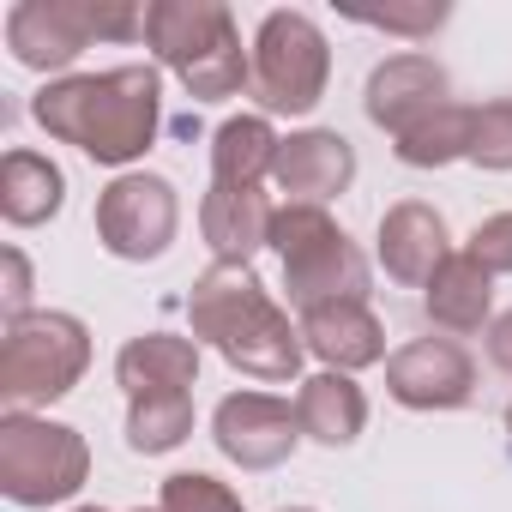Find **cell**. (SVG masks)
<instances>
[{"mask_svg": "<svg viewBox=\"0 0 512 512\" xmlns=\"http://www.w3.org/2000/svg\"><path fill=\"white\" fill-rule=\"evenodd\" d=\"M278 145L284 139L272 133L266 115H235V121H223L217 139H211V181L217 187H260L272 175V163H278Z\"/></svg>", "mask_w": 512, "mask_h": 512, "instance_id": "obj_21", "label": "cell"}, {"mask_svg": "<svg viewBox=\"0 0 512 512\" xmlns=\"http://www.w3.org/2000/svg\"><path fill=\"white\" fill-rule=\"evenodd\" d=\"M272 181H278V193H290V205L338 199V193L356 181V151H350V139H344V133H332V127L290 133V139L278 145Z\"/></svg>", "mask_w": 512, "mask_h": 512, "instance_id": "obj_13", "label": "cell"}, {"mask_svg": "<svg viewBox=\"0 0 512 512\" xmlns=\"http://www.w3.org/2000/svg\"><path fill=\"white\" fill-rule=\"evenodd\" d=\"M157 512H241V494H235V488H223V482H217V476H205V470H181V476H169V482H163Z\"/></svg>", "mask_w": 512, "mask_h": 512, "instance_id": "obj_24", "label": "cell"}, {"mask_svg": "<svg viewBox=\"0 0 512 512\" xmlns=\"http://www.w3.org/2000/svg\"><path fill=\"white\" fill-rule=\"evenodd\" d=\"M464 253H470V260H476L488 278H506V272H512V211H494V217H482Z\"/></svg>", "mask_w": 512, "mask_h": 512, "instance_id": "obj_26", "label": "cell"}, {"mask_svg": "<svg viewBox=\"0 0 512 512\" xmlns=\"http://www.w3.org/2000/svg\"><path fill=\"white\" fill-rule=\"evenodd\" d=\"M97 37L133 43L145 37V13L127 7V0H19L7 13V49L31 73L73 67Z\"/></svg>", "mask_w": 512, "mask_h": 512, "instance_id": "obj_6", "label": "cell"}, {"mask_svg": "<svg viewBox=\"0 0 512 512\" xmlns=\"http://www.w3.org/2000/svg\"><path fill=\"white\" fill-rule=\"evenodd\" d=\"M452 260V241H446V217L422 199H404L380 217V266L386 278L428 290V278Z\"/></svg>", "mask_w": 512, "mask_h": 512, "instance_id": "obj_14", "label": "cell"}, {"mask_svg": "<svg viewBox=\"0 0 512 512\" xmlns=\"http://www.w3.org/2000/svg\"><path fill=\"white\" fill-rule=\"evenodd\" d=\"M139 512H145V506H139Z\"/></svg>", "mask_w": 512, "mask_h": 512, "instance_id": "obj_33", "label": "cell"}, {"mask_svg": "<svg viewBox=\"0 0 512 512\" xmlns=\"http://www.w3.org/2000/svg\"><path fill=\"white\" fill-rule=\"evenodd\" d=\"M187 434H193V398H187V392L133 398V410H127V446H133V452L157 458V452H175Z\"/></svg>", "mask_w": 512, "mask_h": 512, "instance_id": "obj_23", "label": "cell"}, {"mask_svg": "<svg viewBox=\"0 0 512 512\" xmlns=\"http://www.w3.org/2000/svg\"><path fill=\"white\" fill-rule=\"evenodd\" d=\"M470 163H476V169H512V103H488V109H476Z\"/></svg>", "mask_w": 512, "mask_h": 512, "instance_id": "obj_25", "label": "cell"}, {"mask_svg": "<svg viewBox=\"0 0 512 512\" xmlns=\"http://www.w3.org/2000/svg\"><path fill=\"white\" fill-rule=\"evenodd\" d=\"M272 247L284 260V290L302 314L332 308V302H368V260L362 247L320 211V205H284L272 217Z\"/></svg>", "mask_w": 512, "mask_h": 512, "instance_id": "obj_4", "label": "cell"}, {"mask_svg": "<svg viewBox=\"0 0 512 512\" xmlns=\"http://www.w3.org/2000/svg\"><path fill=\"white\" fill-rule=\"evenodd\" d=\"M91 368V332L73 314H25L7 326V344H0V404L13 410H37L67 398Z\"/></svg>", "mask_w": 512, "mask_h": 512, "instance_id": "obj_5", "label": "cell"}, {"mask_svg": "<svg viewBox=\"0 0 512 512\" xmlns=\"http://www.w3.org/2000/svg\"><path fill=\"white\" fill-rule=\"evenodd\" d=\"M181 229V199L163 175H145V169H127L103 187L97 199V241L115 253V260H163L169 241Z\"/></svg>", "mask_w": 512, "mask_h": 512, "instance_id": "obj_9", "label": "cell"}, {"mask_svg": "<svg viewBox=\"0 0 512 512\" xmlns=\"http://www.w3.org/2000/svg\"><path fill=\"white\" fill-rule=\"evenodd\" d=\"M278 512H314V506H278Z\"/></svg>", "mask_w": 512, "mask_h": 512, "instance_id": "obj_30", "label": "cell"}, {"mask_svg": "<svg viewBox=\"0 0 512 512\" xmlns=\"http://www.w3.org/2000/svg\"><path fill=\"white\" fill-rule=\"evenodd\" d=\"M67 199V175L37 157V151H7L0 157V211H7L13 229H37L61 211Z\"/></svg>", "mask_w": 512, "mask_h": 512, "instance_id": "obj_20", "label": "cell"}, {"mask_svg": "<svg viewBox=\"0 0 512 512\" xmlns=\"http://www.w3.org/2000/svg\"><path fill=\"white\" fill-rule=\"evenodd\" d=\"M350 19H362V25H374V31H398V37H434V31L446 25V7H440V0H434V7H386V13L356 7Z\"/></svg>", "mask_w": 512, "mask_h": 512, "instance_id": "obj_27", "label": "cell"}, {"mask_svg": "<svg viewBox=\"0 0 512 512\" xmlns=\"http://www.w3.org/2000/svg\"><path fill=\"white\" fill-rule=\"evenodd\" d=\"M31 115L49 139L79 145L91 163L127 169L157 145L163 127V85L157 67H109V73H73L49 79L31 97Z\"/></svg>", "mask_w": 512, "mask_h": 512, "instance_id": "obj_1", "label": "cell"}, {"mask_svg": "<svg viewBox=\"0 0 512 512\" xmlns=\"http://www.w3.org/2000/svg\"><path fill=\"white\" fill-rule=\"evenodd\" d=\"M470 133H476V109L446 103V109H434L428 121H416L410 133H398L392 151H398V163H410V169H446V163L470 157Z\"/></svg>", "mask_w": 512, "mask_h": 512, "instance_id": "obj_22", "label": "cell"}, {"mask_svg": "<svg viewBox=\"0 0 512 512\" xmlns=\"http://www.w3.org/2000/svg\"><path fill=\"white\" fill-rule=\"evenodd\" d=\"M211 440L241 470H278L302 440V416L272 392H229L211 416Z\"/></svg>", "mask_w": 512, "mask_h": 512, "instance_id": "obj_10", "label": "cell"}, {"mask_svg": "<svg viewBox=\"0 0 512 512\" xmlns=\"http://www.w3.org/2000/svg\"><path fill=\"white\" fill-rule=\"evenodd\" d=\"M91 476V446L79 428L49 416H0V494L13 506H55L73 500Z\"/></svg>", "mask_w": 512, "mask_h": 512, "instance_id": "obj_7", "label": "cell"}, {"mask_svg": "<svg viewBox=\"0 0 512 512\" xmlns=\"http://www.w3.org/2000/svg\"><path fill=\"white\" fill-rule=\"evenodd\" d=\"M362 103H368V121L398 139V133H410L416 121H428L434 109L452 103V79L428 55H392V61H380L368 73V97Z\"/></svg>", "mask_w": 512, "mask_h": 512, "instance_id": "obj_12", "label": "cell"}, {"mask_svg": "<svg viewBox=\"0 0 512 512\" xmlns=\"http://www.w3.org/2000/svg\"><path fill=\"white\" fill-rule=\"evenodd\" d=\"M79 512H103V506H79Z\"/></svg>", "mask_w": 512, "mask_h": 512, "instance_id": "obj_32", "label": "cell"}, {"mask_svg": "<svg viewBox=\"0 0 512 512\" xmlns=\"http://www.w3.org/2000/svg\"><path fill=\"white\" fill-rule=\"evenodd\" d=\"M488 308H494V278L470 260V253H452V260L428 278V290H422V314L440 332H452V338L482 332L488 326Z\"/></svg>", "mask_w": 512, "mask_h": 512, "instance_id": "obj_18", "label": "cell"}, {"mask_svg": "<svg viewBox=\"0 0 512 512\" xmlns=\"http://www.w3.org/2000/svg\"><path fill=\"white\" fill-rule=\"evenodd\" d=\"M386 392L404 410H464L476 398V362L452 338H416L386 356Z\"/></svg>", "mask_w": 512, "mask_h": 512, "instance_id": "obj_11", "label": "cell"}, {"mask_svg": "<svg viewBox=\"0 0 512 512\" xmlns=\"http://www.w3.org/2000/svg\"><path fill=\"white\" fill-rule=\"evenodd\" d=\"M0 272H7V284H0V308H7V326H13V320L31 314V260L19 247H7V253H0Z\"/></svg>", "mask_w": 512, "mask_h": 512, "instance_id": "obj_28", "label": "cell"}, {"mask_svg": "<svg viewBox=\"0 0 512 512\" xmlns=\"http://www.w3.org/2000/svg\"><path fill=\"white\" fill-rule=\"evenodd\" d=\"M488 356H494V368H500V374H512V314L488 320Z\"/></svg>", "mask_w": 512, "mask_h": 512, "instance_id": "obj_29", "label": "cell"}, {"mask_svg": "<svg viewBox=\"0 0 512 512\" xmlns=\"http://www.w3.org/2000/svg\"><path fill=\"white\" fill-rule=\"evenodd\" d=\"M506 434H512V404H506Z\"/></svg>", "mask_w": 512, "mask_h": 512, "instance_id": "obj_31", "label": "cell"}, {"mask_svg": "<svg viewBox=\"0 0 512 512\" xmlns=\"http://www.w3.org/2000/svg\"><path fill=\"white\" fill-rule=\"evenodd\" d=\"M145 43L199 103H223L241 85H253V55L241 49V31L223 0H151Z\"/></svg>", "mask_w": 512, "mask_h": 512, "instance_id": "obj_3", "label": "cell"}, {"mask_svg": "<svg viewBox=\"0 0 512 512\" xmlns=\"http://www.w3.org/2000/svg\"><path fill=\"white\" fill-rule=\"evenodd\" d=\"M302 344L338 368V374H356V368H374L386 356V332L374 320L368 302H332V308H314L302 314Z\"/></svg>", "mask_w": 512, "mask_h": 512, "instance_id": "obj_16", "label": "cell"}, {"mask_svg": "<svg viewBox=\"0 0 512 512\" xmlns=\"http://www.w3.org/2000/svg\"><path fill=\"white\" fill-rule=\"evenodd\" d=\"M193 338H205L229 368L253 380H296L302 374V326L266 296V284L253 278V266H211L193 296H187Z\"/></svg>", "mask_w": 512, "mask_h": 512, "instance_id": "obj_2", "label": "cell"}, {"mask_svg": "<svg viewBox=\"0 0 512 512\" xmlns=\"http://www.w3.org/2000/svg\"><path fill=\"white\" fill-rule=\"evenodd\" d=\"M326 79H332L326 31L296 7L266 13L260 37H253V85H247L260 97V109L266 115H308L326 97Z\"/></svg>", "mask_w": 512, "mask_h": 512, "instance_id": "obj_8", "label": "cell"}, {"mask_svg": "<svg viewBox=\"0 0 512 512\" xmlns=\"http://www.w3.org/2000/svg\"><path fill=\"white\" fill-rule=\"evenodd\" d=\"M115 380L127 398H157V392H187L199 380V344L175 332H145L115 356Z\"/></svg>", "mask_w": 512, "mask_h": 512, "instance_id": "obj_17", "label": "cell"}, {"mask_svg": "<svg viewBox=\"0 0 512 512\" xmlns=\"http://www.w3.org/2000/svg\"><path fill=\"white\" fill-rule=\"evenodd\" d=\"M296 416H302V434L320 440V446H356V434L368 428V398L350 374L326 368L314 380H302L296 392Z\"/></svg>", "mask_w": 512, "mask_h": 512, "instance_id": "obj_19", "label": "cell"}, {"mask_svg": "<svg viewBox=\"0 0 512 512\" xmlns=\"http://www.w3.org/2000/svg\"><path fill=\"white\" fill-rule=\"evenodd\" d=\"M272 199L260 187H217L205 193L199 205V229H205V247L217 253V266H247L260 247H272Z\"/></svg>", "mask_w": 512, "mask_h": 512, "instance_id": "obj_15", "label": "cell"}]
</instances>
